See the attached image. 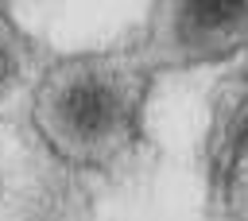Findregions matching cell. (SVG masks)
I'll return each instance as SVG.
<instances>
[{
	"label": "cell",
	"instance_id": "6da1fadb",
	"mask_svg": "<svg viewBox=\"0 0 248 221\" xmlns=\"http://www.w3.org/2000/svg\"><path fill=\"white\" fill-rule=\"evenodd\" d=\"M151 81L140 50L62 54L31 81V128L58 163L105 171L136 147Z\"/></svg>",
	"mask_w": 248,
	"mask_h": 221
},
{
	"label": "cell",
	"instance_id": "7a4b0ae2",
	"mask_svg": "<svg viewBox=\"0 0 248 221\" xmlns=\"http://www.w3.org/2000/svg\"><path fill=\"white\" fill-rule=\"evenodd\" d=\"M248 50V0H151L140 54L151 70H202Z\"/></svg>",
	"mask_w": 248,
	"mask_h": 221
},
{
	"label": "cell",
	"instance_id": "3957f363",
	"mask_svg": "<svg viewBox=\"0 0 248 221\" xmlns=\"http://www.w3.org/2000/svg\"><path fill=\"white\" fill-rule=\"evenodd\" d=\"M31 78V43L0 8V109L27 85Z\"/></svg>",
	"mask_w": 248,
	"mask_h": 221
}]
</instances>
